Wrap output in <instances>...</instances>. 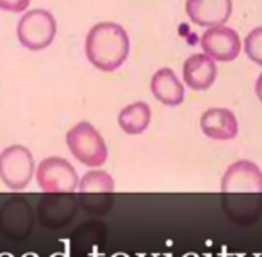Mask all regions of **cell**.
<instances>
[{"label": "cell", "mask_w": 262, "mask_h": 257, "mask_svg": "<svg viewBox=\"0 0 262 257\" xmlns=\"http://www.w3.org/2000/svg\"><path fill=\"white\" fill-rule=\"evenodd\" d=\"M70 152L88 166H100L107 159V146L100 132L91 123L80 122L66 134Z\"/></svg>", "instance_id": "3957f363"}, {"label": "cell", "mask_w": 262, "mask_h": 257, "mask_svg": "<svg viewBox=\"0 0 262 257\" xmlns=\"http://www.w3.org/2000/svg\"><path fill=\"white\" fill-rule=\"evenodd\" d=\"M57 24L50 11L32 9L20 18L16 27L18 41L29 50H41L52 43Z\"/></svg>", "instance_id": "277c9868"}, {"label": "cell", "mask_w": 262, "mask_h": 257, "mask_svg": "<svg viewBox=\"0 0 262 257\" xmlns=\"http://www.w3.org/2000/svg\"><path fill=\"white\" fill-rule=\"evenodd\" d=\"M186 11L194 24L212 27L230 18L232 0H187Z\"/></svg>", "instance_id": "ba28073f"}, {"label": "cell", "mask_w": 262, "mask_h": 257, "mask_svg": "<svg viewBox=\"0 0 262 257\" xmlns=\"http://www.w3.org/2000/svg\"><path fill=\"white\" fill-rule=\"evenodd\" d=\"M152 93L166 105H179L184 100V86L171 68H159L152 77Z\"/></svg>", "instance_id": "8fae6325"}, {"label": "cell", "mask_w": 262, "mask_h": 257, "mask_svg": "<svg viewBox=\"0 0 262 257\" xmlns=\"http://www.w3.org/2000/svg\"><path fill=\"white\" fill-rule=\"evenodd\" d=\"M184 82L193 90H207L216 79L217 66L207 54H193L184 61Z\"/></svg>", "instance_id": "30bf717a"}, {"label": "cell", "mask_w": 262, "mask_h": 257, "mask_svg": "<svg viewBox=\"0 0 262 257\" xmlns=\"http://www.w3.org/2000/svg\"><path fill=\"white\" fill-rule=\"evenodd\" d=\"M128 49L130 41L127 31L114 22H100L93 25L86 36L88 59L102 72H113L123 65Z\"/></svg>", "instance_id": "7a4b0ae2"}, {"label": "cell", "mask_w": 262, "mask_h": 257, "mask_svg": "<svg viewBox=\"0 0 262 257\" xmlns=\"http://www.w3.org/2000/svg\"><path fill=\"white\" fill-rule=\"evenodd\" d=\"M79 186V193L82 197H102L107 198L114 193V181L107 172L95 170L82 177Z\"/></svg>", "instance_id": "4fadbf2b"}, {"label": "cell", "mask_w": 262, "mask_h": 257, "mask_svg": "<svg viewBox=\"0 0 262 257\" xmlns=\"http://www.w3.org/2000/svg\"><path fill=\"white\" fill-rule=\"evenodd\" d=\"M221 205L235 223L250 225L262 215V172L252 161H235L221 179Z\"/></svg>", "instance_id": "6da1fadb"}, {"label": "cell", "mask_w": 262, "mask_h": 257, "mask_svg": "<svg viewBox=\"0 0 262 257\" xmlns=\"http://www.w3.org/2000/svg\"><path fill=\"white\" fill-rule=\"evenodd\" d=\"M245 50L252 61L262 65V25L252 29L245 38Z\"/></svg>", "instance_id": "5bb4252c"}, {"label": "cell", "mask_w": 262, "mask_h": 257, "mask_svg": "<svg viewBox=\"0 0 262 257\" xmlns=\"http://www.w3.org/2000/svg\"><path fill=\"white\" fill-rule=\"evenodd\" d=\"M200 45L204 54L214 61H232L241 52V38L237 31L225 24L212 25L202 34Z\"/></svg>", "instance_id": "52a82bcc"}, {"label": "cell", "mask_w": 262, "mask_h": 257, "mask_svg": "<svg viewBox=\"0 0 262 257\" xmlns=\"http://www.w3.org/2000/svg\"><path fill=\"white\" fill-rule=\"evenodd\" d=\"M38 184L47 193H73L77 188L75 168L61 157H49L38 166Z\"/></svg>", "instance_id": "8992f818"}, {"label": "cell", "mask_w": 262, "mask_h": 257, "mask_svg": "<svg viewBox=\"0 0 262 257\" xmlns=\"http://www.w3.org/2000/svg\"><path fill=\"white\" fill-rule=\"evenodd\" d=\"M200 127L205 136H209L210 139H217V141L232 139L239 132L237 118L227 108L207 109L200 118Z\"/></svg>", "instance_id": "9c48e42d"}, {"label": "cell", "mask_w": 262, "mask_h": 257, "mask_svg": "<svg viewBox=\"0 0 262 257\" xmlns=\"http://www.w3.org/2000/svg\"><path fill=\"white\" fill-rule=\"evenodd\" d=\"M152 111L146 102H134L123 108L118 116V123L127 134H141L150 123Z\"/></svg>", "instance_id": "7c38bea8"}, {"label": "cell", "mask_w": 262, "mask_h": 257, "mask_svg": "<svg viewBox=\"0 0 262 257\" xmlns=\"http://www.w3.org/2000/svg\"><path fill=\"white\" fill-rule=\"evenodd\" d=\"M255 93L259 97V100L262 102V73L257 77V82H255Z\"/></svg>", "instance_id": "2e32d148"}, {"label": "cell", "mask_w": 262, "mask_h": 257, "mask_svg": "<svg viewBox=\"0 0 262 257\" xmlns=\"http://www.w3.org/2000/svg\"><path fill=\"white\" fill-rule=\"evenodd\" d=\"M31 0H0V9L13 11V13H21L27 9Z\"/></svg>", "instance_id": "9a60e30c"}, {"label": "cell", "mask_w": 262, "mask_h": 257, "mask_svg": "<svg viewBox=\"0 0 262 257\" xmlns=\"http://www.w3.org/2000/svg\"><path fill=\"white\" fill-rule=\"evenodd\" d=\"M34 174V159L29 148L13 145L0 154V179L11 189H24Z\"/></svg>", "instance_id": "5b68a950"}]
</instances>
